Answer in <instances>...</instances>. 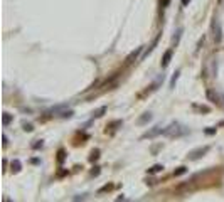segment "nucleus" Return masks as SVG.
I'll return each instance as SVG.
<instances>
[{
  "mask_svg": "<svg viewBox=\"0 0 224 202\" xmlns=\"http://www.w3.org/2000/svg\"><path fill=\"white\" fill-rule=\"evenodd\" d=\"M162 133H164V135H169V136H180V135H184V133H187V130L182 128L179 123H172L170 126H167Z\"/></svg>",
  "mask_w": 224,
  "mask_h": 202,
  "instance_id": "f257e3e1",
  "label": "nucleus"
},
{
  "mask_svg": "<svg viewBox=\"0 0 224 202\" xmlns=\"http://www.w3.org/2000/svg\"><path fill=\"white\" fill-rule=\"evenodd\" d=\"M207 152H209V147L207 145H206V147H199V148H196V150L190 152L189 158H190V160H197V158H201L204 153H207Z\"/></svg>",
  "mask_w": 224,
  "mask_h": 202,
  "instance_id": "f03ea898",
  "label": "nucleus"
},
{
  "mask_svg": "<svg viewBox=\"0 0 224 202\" xmlns=\"http://www.w3.org/2000/svg\"><path fill=\"white\" fill-rule=\"evenodd\" d=\"M164 131V130H162V126H155L153 130H150V131H147L145 135L142 136V138H153V136H157V135H160V133Z\"/></svg>",
  "mask_w": 224,
  "mask_h": 202,
  "instance_id": "7ed1b4c3",
  "label": "nucleus"
},
{
  "mask_svg": "<svg viewBox=\"0 0 224 202\" xmlns=\"http://www.w3.org/2000/svg\"><path fill=\"white\" fill-rule=\"evenodd\" d=\"M172 54H174V50H172V49H169L167 52L164 54V59H162V66H164V67L169 66V63H170V59H172Z\"/></svg>",
  "mask_w": 224,
  "mask_h": 202,
  "instance_id": "20e7f679",
  "label": "nucleus"
},
{
  "mask_svg": "<svg viewBox=\"0 0 224 202\" xmlns=\"http://www.w3.org/2000/svg\"><path fill=\"white\" fill-rule=\"evenodd\" d=\"M214 32H216V34H214L216 42H219V41H221V27H219V22H218V20L214 22Z\"/></svg>",
  "mask_w": 224,
  "mask_h": 202,
  "instance_id": "39448f33",
  "label": "nucleus"
},
{
  "mask_svg": "<svg viewBox=\"0 0 224 202\" xmlns=\"http://www.w3.org/2000/svg\"><path fill=\"white\" fill-rule=\"evenodd\" d=\"M142 50V47H138L136 50H133L132 54H130L128 57H126V64H130V63H133V59H136V56H138V52Z\"/></svg>",
  "mask_w": 224,
  "mask_h": 202,
  "instance_id": "423d86ee",
  "label": "nucleus"
},
{
  "mask_svg": "<svg viewBox=\"0 0 224 202\" xmlns=\"http://www.w3.org/2000/svg\"><path fill=\"white\" fill-rule=\"evenodd\" d=\"M103 113H106V106H101V108H98L96 111H93V118H100V116H103Z\"/></svg>",
  "mask_w": 224,
  "mask_h": 202,
  "instance_id": "0eeeda50",
  "label": "nucleus"
},
{
  "mask_svg": "<svg viewBox=\"0 0 224 202\" xmlns=\"http://www.w3.org/2000/svg\"><path fill=\"white\" fill-rule=\"evenodd\" d=\"M207 98H209V99H211V101H212V103H219V96H218V95H216V93H214V91H211V89H209V91H207Z\"/></svg>",
  "mask_w": 224,
  "mask_h": 202,
  "instance_id": "6e6552de",
  "label": "nucleus"
},
{
  "mask_svg": "<svg viewBox=\"0 0 224 202\" xmlns=\"http://www.w3.org/2000/svg\"><path fill=\"white\" fill-rule=\"evenodd\" d=\"M10 121H12V116H10L9 113H3V116H2V123H3V126H7L10 123Z\"/></svg>",
  "mask_w": 224,
  "mask_h": 202,
  "instance_id": "1a4fd4ad",
  "label": "nucleus"
},
{
  "mask_svg": "<svg viewBox=\"0 0 224 202\" xmlns=\"http://www.w3.org/2000/svg\"><path fill=\"white\" fill-rule=\"evenodd\" d=\"M162 170H164L162 165H153L152 168H149V174H157V172H162Z\"/></svg>",
  "mask_w": 224,
  "mask_h": 202,
  "instance_id": "9d476101",
  "label": "nucleus"
},
{
  "mask_svg": "<svg viewBox=\"0 0 224 202\" xmlns=\"http://www.w3.org/2000/svg\"><path fill=\"white\" fill-rule=\"evenodd\" d=\"M12 170L14 172H19L20 170V162L19 160H12Z\"/></svg>",
  "mask_w": 224,
  "mask_h": 202,
  "instance_id": "9b49d317",
  "label": "nucleus"
},
{
  "mask_svg": "<svg viewBox=\"0 0 224 202\" xmlns=\"http://www.w3.org/2000/svg\"><path fill=\"white\" fill-rule=\"evenodd\" d=\"M185 170H187L185 167H179V168H177V170L174 172V175H182V174H185Z\"/></svg>",
  "mask_w": 224,
  "mask_h": 202,
  "instance_id": "f8f14e48",
  "label": "nucleus"
},
{
  "mask_svg": "<svg viewBox=\"0 0 224 202\" xmlns=\"http://www.w3.org/2000/svg\"><path fill=\"white\" fill-rule=\"evenodd\" d=\"M177 79H179V71H177V73L174 74V78H172V81H170V88H174V86H175V81H177Z\"/></svg>",
  "mask_w": 224,
  "mask_h": 202,
  "instance_id": "ddd939ff",
  "label": "nucleus"
},
{
  "mask_svg": "<svg viewBox=\"0 0 224 202\" xmlns=\"http://www.w3.org/2000/svg\"><path fill=\"white\" fill-rule=\"evenodd\" d=\"M98 153H100V152H98V150H96V152H93V153H91V157H89V160H96V158H98V157H100V155H98Z\"/></svg>",
  "mask_w": 224,
  "mask_h": 202,
  "instance_id": "4468645a",
  "label": "nucleus"
},
{
  "mask_svg": "<svg viewBox=\"0 0 224 202\" xmlns=\"http://www.w3.org/2000/svg\"><path fill=\"white\" fill-rule=\"evenodd\" d=\"M24 130H25V131H32L34 128H32V125H31V123H24Z\"/></svg>",
  "mask_w": 224,
  "mask_h": 202,
  "instance_id": "2eb2a0df",
  "label": "nucleus"
},
{
  "mask_svg": "<svg viewBox=\"0 0 224 202\" xmlns=\"http://www.w3.org/2000/svg\"><path fill=\"white\" fill-rule=\"evenodd\" d=\"M150 113H145V116H143V118H140V123H143V121H147V120H150Z\"/></svg>",
  "mask_w": 224,
  "mask_h": 202,
  "instance_id": "dca6fc26",
  "label": "nucleus"
},
{
  "mask_svg": "<svg viewBox=\"0 0 224 202\" xmlns=\"http://www.w3.org/2000/svg\"><path fill=\"white\" fill-rule=\"evenodd\" d=\"M64 160V150H59V164Z\"/></svg>",
  "mask_w": 224,
  "mask_h": 202,
  "instance_id": "f3484780",
  "label": "nucleus"
},
{
  "mask_svg": "<svg viewBox=\"0 0 224 202\" xmlns=\"http://www.w3.org/2000/svg\"><path fill=\"white\" fill-rule=\"evenodd\" d=\"M111 189V185H104L103 189H100V192H104V190H110Z\"/></svg>",
  "mask_w": 224,
  "mask_h": 202,
  "instance_id": "a211bd4d",
  "label": "nucleus"
},
{
  "mask_svg": "<svg viewBox=\"0 0 224 202\" xmlns=\"http://www.w3.org/2000/svg\"><path fill=\"white\" fill-rule=\"evenodd\" d=\"M216 130L214 128H209V130H206V133H207V135H212V133H214Z\"/></svg>",
  "mask_w": 224,
  "mask_h": 202,
  "instance_id": "6ab92c4d",
  "label": "nucleus"
},
{
  "mask_svg": "<svg viewBox=\"0 0 224 202\" xmlns=\"http://www.w3.org/2000/svg\"><path fill=\"white\" fill-rule=\"evenodd\" d=\"M189 2L190 0H182V5H189Z\"/></svg>",
  "mask_w": 224,
  "mask_h": 202,
  "instance_id": "aec40b11",
  "label": "nucleus"
}]
</instances>
